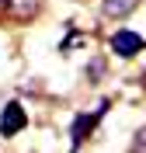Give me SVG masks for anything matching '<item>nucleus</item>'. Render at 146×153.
<instances>
[{
    "instance_id": "f257e3e1",
    "label": "nucleus",
    "mask_w": 146,
    "mask_h": 153,
    "mask_svg": "<svg viewBox=\"0 0 146 153\" xmlns=\"http://www.w3.org/2000/svg\"><path fill=\"white\" fill-rule=\"evenodd\" d=\"M104 108H108V101H101V108H97V111H87V115H80L77 122H73V129H70V153L80 150V143L87 139V132L94 129V122L104 115Z\"/></svg>"
},
{
    "instance_id": "f03ea898",
    "label": "nucleus",
    "mask_w": 146,
    "mask_h": 153,
    "mask_svg": "<svg viewBox=\"0 0 146 153\" xmlns=\"http://www.w3.org/2000/svg\"><path fill=\"white\" fill-rule=\"evenodd\" d=\"M24 125H28V115H24V108H21L18 101H10L4 111H0V136H18Z\"/></svg>"
},
{
    "instance_id": "7ed1b4c3",
    "label": "nucleus",
    "mask_w": 146,
    "mask_h": 153,
    "mask_svg": "<svg viewBox=\"0 0 146 153\" xmlns=\"http://www.w3.org/2000/svg\"><path fill=\"white\" fill-rule=\"evenodd\" d=\"M143 35H136V31H118V35H111V49H115V56H136V52H143Z\"/></svg>"
},
{
    "instance_id": "20e7f679",
    "label": "nucleus",
    "mask_w": 146,
    "mask_h": 153,
    "mask_svg": "<svg viewBox=\"0 0 146 153\" xmlns=\"http://www.w3.org/2000/svg\"><path fill=\"white\" fill-rule=\"evenodd\" d=\"M136 4H139V0H101V10H104L108 18H125Z\"/></svg>"
},
{
    "instance_id": "39448f33",
    "label": "nucleus",
    "mask_w": 146,
    "mask_h": 153,
    "mask_svg": "<svg viewBox=\"0 0 146 153\" xmlns=\"http://www.w3.org/2000/svg\"><path fill=\"white\" fill-rule=\"evenodd\" d=\"M35 10H39V0H10V14H14V18H31V14H35Z\"/></svg>"
},
{
    "instance_id": "423d86ee",
    "label": "nucleus",
    "mask_w": 146,
    "mask_h": 153,
    "mask_svg": "<svg viewBox=\"0 0 146 153\" xmlns=\"http://www.w3.org/2000/svg\"><path fill=\"white\" fill-rule=\"evenodd\" d=\"M132 153H146V125L136 132V139H132Z\"/></svg>"
}]
</instances>
